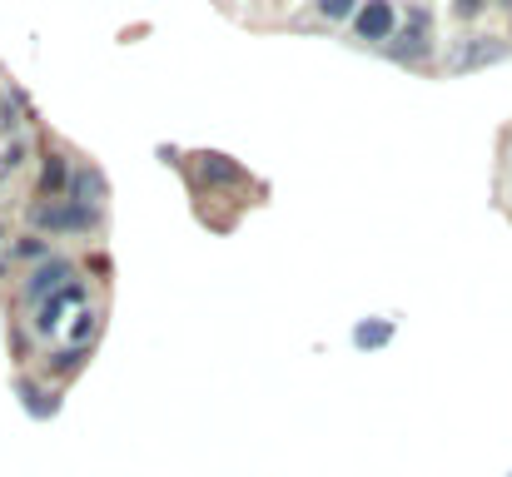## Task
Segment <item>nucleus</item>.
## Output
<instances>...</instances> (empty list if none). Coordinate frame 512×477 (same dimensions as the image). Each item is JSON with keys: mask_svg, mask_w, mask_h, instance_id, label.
<instances>
[{"mask_svg": "<svg viewBox=\"0 0 512 477\" xmlns=\"http://www.w3.org/2000/svg\"><path fill=\"white\" fill-rule=\"evenodd\" d=\"M65 279H70V269H65V264H50V269H40V274L30 279V299H45V294L65 289Z\"/></svg>", "mask_w": 512, "mask_h": 477, "instance_id": "obj_3", "label": "nucleus"}, {"mask_svg": "<svg viewBox=\"0 0 512 477\" xmlns=\"http://www.w3.org/2000/svg\"><path fill=\"white\" fill-rule=\"evenodd\" d=\"M388 333H393L388 323H363V328H358V343H383Z\"/></svg>", "mask_w": 512, "mask_h": 477, "instance_id": "obj_4", "label": "nucleus"}, {"mask_svg": "<svg viewBox=\"0 0 512 477\" xmlns=\"http://www.w3.org/2000/svg\"><path fill=\"white\" fill-rule=\"evenodd\" d=\"M35 224H50V229H90V224H95V209H35Z\"/></svg>", "mask_w": 512, "mask_h": 477, "instance_id": "obj_2", "label": "nucleus"}, {"mask_svg": "<svg viewBox=\"0 0 512 477\" xmlns=\"http://www.w3.org/2000/svg\"><path fill=\"white\" fill-rule=\"evenodd\" d=\"M388 30H393V5H388V0H373V5L358 15V35H363V40H383Z\"/></svg>", "mask_w": 512, "mask_h": 477, "instance_id": "obj_1", "label": "nucleus"}, {"mask_svg": "<svg viewBox=\"0 0 512 477\" xmlns=\"http://www.w3.org/2000/svg\"><path fill=\"white\" fill-rule=\"evenodd\" d=\"M319 10L339 20V15H348V10H353V0H319Z\"/></svg>", "mask_w": 512, "mask_h": 477, "instance_id": "obj_5", "label": "nucleus"}]
</instances>
